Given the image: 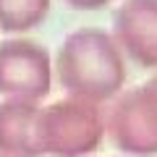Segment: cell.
<instances>
[{"label":"cell","instance_id":"cell-2","mask_svg":"<svg viewBox=\"0 0 157 157\" xmlns=\"http://www.w3.org/2000/svg\"><path fill=\"white\" fill-rule=\"evenodd\" d=\"M102 118L92 102L71 97L37 115V149L55 157H81L100 141Z\"/></svg>","mask_w":157,"mask_h":157},{"label":"cell","instance_id":"cell-4","mask_svg":"<svg viewBox=\"0 0 157 157\" xmlns=\"http://www.w3.org/2000/svg\"><path fill=\"white\" fill-rule=\"evenodd\" d=\"M121 45L141 63H157V0H128L115 13Z\"/></svg>","mask_w":157,"mask_h":157},{"label":"cell","instance_id":"cell-7","mask_svg":"<svg viewBox=\"0 0 157 157\" xmlns=\"http://www.w3.org/2000/svg\"><path fill=\"white\" fill-rule=\"evenodd\" d=\"M66 3L71 8H76V11H97V8H102L110 0H66Z\"/></svg>","mask_w":157,"mask_h":157},{"label":"cell","instance_id":"cell-6","mask_svg":"<svg viewBox=\"0 0 157 157\" xmlns=\"http://www.w3.org/2000/svg\"><path fill=\"white\" fill-rule=\"evenodd\" d=\"M50 0H0V29L26 32L45 21Z\"/></svg>","mask_w":157,"mask_h":157},{"label":"cell","instance_id":"cell-5","mask_svg":"<svg viewBox=\"0 0 157 157\" xmlns=\"http://www.w3.org/2000/svg\"><path fill=\"white\" fill-rule=\"evenodd\" d=\"M37 115L39 107L34 102L8 100L0 105V152L3 155H39Z\"/></svg>","mask_w":157,"mask_h":157},{"label":"cell","instance_id":"cell-3","mask_svg":"<svg viewBox=\"0 0 157 157\" xmlns=\"http://www.w3.org/2000/svg\"><path fill=\"white\" fill-rule=\"evenodd\" d=\"M50 55L29 39L0 42V94L37 102L50 92Z\"/></svg>","mask_w":157,"mask_h":157},{"label":"cell","instance_id":"cell-1","mask_svg":"<svg viewBox=\"0 0 157 157\" xmlns=\"http://www.w3.org/2000/svg\"><path fill=\"white\" fill-rule=\"evenodd\" d=\"M58 81L71 97L100 102L113 97L123 81V63L113 39L97 29L68 34L58 50Z\"/></svg>","mask_w":157,"mask_h":157}]
</instances>
